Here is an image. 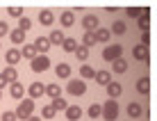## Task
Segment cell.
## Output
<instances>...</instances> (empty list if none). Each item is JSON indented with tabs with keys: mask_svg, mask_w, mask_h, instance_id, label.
I'll use <instances>...</instances> for the list:
<instances>
[{
	"mask_svg": "<svg viewBox=\"0 0 157 121\" xmlns=\"http://www.w3.org/2000/svg\"><path fill=\"white\" fill-rule=\"evenodd\" d=\"M32 62V71L34 73H43L48 67H50V59H48V55H36L34 59H30Z\"/></svg>",
	"mask_w": 157,
	"mask_h": 121,
	"instance_id": "3",
	"label": "cell"
},
{
	"mask_svg": "<svg viewBox=\"0 0 157 121\" xmlns=\"http://www.w3.org/2000/svg\"><path fill=\"white\" fill-rule=\"evenodd\" d=\"M34 59L36 57V50H34V46L32 43H23V48H21V59Z\"/></svg>",
	"mask_w": 157,
	"mask_h": 121,
	"instance_id": "16",
	"label": "cell"
},
{
	"mask_svg": "<svg viewBox=\"0 0 157 121\" xmlns=\"http://www.w3.org/2000/svg\"><path fill=\"white\" fill-rule=\"evenodd\" d=\"M30 27H32V18H30V16H21V18H18V30H23L25 34H28Z\"/></svg>",
	"mask_w": 157,
	"mask_h": 121,
	"instance_id": "29",
	"label": "cell"
},
{
	"mask_svg": "<svg viewBox=\"0 0 157 121\" xmlns=\"http://www.w3.org/2000/svg\"><path fill=\"white\" fill-rule=\"evenodd\" d=\"M137 91L139 94H150V78H139L137 80Z\"/></svg>",
	"mask_w": 157,
	"mask_h": 121,
	"instance_id": "24",
	"label": "cell"
},
{
	"mask_svg": "<svg viewBox=\"0 0 157 121\" xmlns=\"http://www.w3.org/2000/svg\"><path fill=\"white\" fill-rule=\"evenodd\" d=\"M139 27H141L144 32H148V27H150V9H144V14L139 16Z\"/></svg>",
	"mask_w": 157,
	"mask_h": 121,
	"instance_id": "23",
	"label": "cell"
},
{
	"mask_svg": "<svg viewBox=\"0 0 157 121\" xmlns=\"http://www.w3.org/2000/svg\"><path fill=\"white\" fill-rule=\"evenodd\" d=\"M102 117H105V121H116L118 119V103L109 98V101L102 105Z\"/></svg>",
	"mask_w": 157,
	"mask_h": 121,
	"instance_id": "2",
	"label": "cell"
},
{
	"mask_svg": "<svg viewBox=\"0 0 157 121\" xmlns=\"http://www.w3.org/2000/svg\"><path fill=\"white\" fill-rule=\"evenodd\" d=\"M5 85H7V82H5V78H2V73H0V89H2Z\"/></svg>",
	"mask_w": 157,
	"mask_h": 121,
	"instance_id": "43",
	"label": "cell"
},
{
	"mask_svg": "<svg viewBox=\"0 0 157 121\" xmlns=\"http://www.w3.org/2000/svg\"><path fill=\"white\" fill-rule=\"evenodd\" d=\"M25 121H41V117H34V114H30V117L25 119Z\"/></svg>",
	"mask_w": 157,
	"mask_h": 121,
	"instance_id": "42",
	"label": "cell"
},
{
	"mask_svg": "<svg viewBox=\"0 0 157 121\" xmlns=\"http://www.w3.org/2000/svg\"><path fill=\"white\" fill-rule=\"evenodd\" d=\"M41 117H43V119H52V117H55L52 105H43V107H41Z\"/></svg>",
	"mask_w": 157,
	"mask_h": 121,
	"instance_id": "37",
	"label": "cell"
},
{
	"mask_svg": "<svg viewBox=\"0 0 157 121\" xmlns=\"http://www.w3.org/2000/svg\"><path fill=\"white\" fill-rule=\"evenodd\" d=\"M43 94H48L50 98H57V96H62V87H59V85H48Z\"/></svg>",
	"mask_w": 157,
	"mask_h": 121,
	"instance_id": "28",
	"label": "cell"
},
{
	"mask_svg": "<svg viewBox=\"0 0 157 121\" xmlns=\"http://www.w3.org/2000/svg\"><path fill=\"white\" fill-rule=\"evenodd\" d=\"M80 75H82V80H89L96 75V69L94 67H80Z\"/></svg>",
	"mask_w": 157,
	"mask_h": 121,
	"instance_id": "34",
	"label": "cell"
},
{
	"mask_svg": "<svg viewBox=\"0 0 157 121\" xmlns=\"http://www.w3.org/2000/svg\"><path fill=\"white\" fill-rule=\"evenodd\" d=\"M55 73H57L59 80H66V78H71V67H68L66 62H59L55 67Z\"/></svg>",
	"mask_w": 157,
	"mask_h": 121,
	"instance_id": "12",
	"label": "cell"
},
{
	"mask_svg": "<svg viewBox=\"0 0 157 121\" xmlns=\"http://www.w3.org/2000/svg\"><path fill=\"white\" fill-rule=\"evenodd\" d=\"M9 94H12V98H18V101H21L23 94H25V87L21 85V82H14V85L9 87Z\"/></svg>",
	"mask_w": 157,
	"mask_h": 121,
	"instance_id": "22",
	"label": "cell"
},
{
	"mask_svg": "<svg viewBox=\"0 0 157 121\" xmlns=\"http://www.w3.org/2000/svg\"><path fill=\"white\" fill-rule=\"evenodd\" d=\"M82 46H84V48L96 46V37H94V32H84V37H82Z\"/></svg>",
	"mask_w": 157,
	"mask_h": 121,
	"instance_id": "32",
	"label": "cell"
},
{
	"mask_svg": "<svg viewBox=\"0 0 157 121\" xmlns=\"http://www.w3.org/2000/svg\"><path fill=\"white\" fill-rule=\"evenodd\" d=\"M9 39H12L14 43H25V32L23 30H14L12 34H9Z\"/></svg>",
	"mask_w": 157,
	"mask_h": 121,
	"instance_id": "33",
	"label": "cell"
},
{
	"mask_svg": "<svg viewBox=\"0 0 157 121\" xmlns=\"http://www.w3.org/2000/svg\"><path fill=\"white\" fill-rule=\"evenodd\" d=\"M5 59H7V67H16V64L21 62V50L18 48H9V50L5 53Z\"/></svg>",
	"mask_w": 157,
	"mask_h": 121,
	"instance_id": "8",
	"label": "cell"
},
{
	"mask_svg": "<svg viewBox=\"0 0 157 121\" xmlns=\"http://www.w3.org/2000/svg\"><path fill=\"white\" fill-rule=\"evenodd\" d=\"M125 14L130 16V18H139V16L144 14V9H141V7H128V9H125Z\"/></svg>",
	"mask_w": 157,
	"mask_h": 121,
	"instance_id": "36",
	"label": "cell"
},
{
	"mask_svg": "<svg viewBox=\"0 0 157 121\" xmlns=\"http://www.w3.org/2000/svg\"><path fill=\"white\" fill-rule=\"evenodd\" d=\"M64 39H66V37H64V32H62V30H52V32H50V37H48L50 46H62Z\"/></svg>",
	"mask_w": 157,
	"mask_h": 121,
	"instance_id": "14",
	"label": "cell"
},
{
	"mask_svg": "<svg viewBox=\"0 0 157 121\" xmlns=\"http://www.w3.org/2000/svg\"><path fill=\"white\" fill-rule=\"evenodd\" d=\"M82 27H84L86 32H96V30L100 27V25H98V18H96L94 14H86L84 18H82Z\"/></svg>",
	"mask_w": 157,
	"mask_h": 121,
	"instance_id": "6",
	"label": "cell"
},
{
	"mask_svg": "<svg viewBox=\"0 0 157 121\" xmlns=\"http://www.w3.org/2000/svg\"><path fill=\"white\" fill-rule=\"evenodd\" d=\"M96 82H98V85H109L112 82V73L109 71H96Z\"/></svg>",
	"mask_w": 157,
	"mask_h": 121,
	"instance_id": "19",
	"label": "cell"
},
{
	"mask_svg": "<svg viewBox=\"0 0 157 121\" xmlns=\"http://www.w3.org/2000/svg\"><path fill=\"white\" fill-rule=\"evenodd\" d=\"M105 87H107V96H109L112 101H116V98L123 94V87L118 85V82H109V85H105Z\"/></svg>",
	"mask_w": 157,
	"mask_h": 121,
	"instance_id": "13",
	"label": "cell"
},
{
	"mask_svg": "<svg viewBox=\"0 0 157 121\" xmlns=\"http://www.w3.org/2000/svg\"><path fill=\"white\" fill-rule=\"evenodd\" d=\"M2 121H16V114L9 112V110H5V112H2Z\"/></svg>",
	"mask_w": 157,
	"mask_h": 121,
	"instance_id": "39",
	"label": "cell"
},
{
	"mask_svg": "<svg viewBox=\"0 0 157 121\" xmlns=\"http://www.w3.org/2000/svg\"><path fill=\"white\" fill-rule=\"evenodd\" d=\"M32 46H34L36 55H46L48 50H50V41H48V37H39V39L32 43Z\"/></svg>",
	"mask_w": 157,
	"mask_h": 121,
	"instance_id": "7",
	"label": "cell"
},
{
	"mask_svg": "<svg viewBox=\"0 0 157 121\" xmlns=\"http://www.w3.org/2000/svg\"><path fill=\"white\" fill-rule=\"evenodd\" d=\"M62 48H64V50H66V53H73L75 48H78V39H73V37H68V39H64Z\"/></svg>",
	"mask_w": 157,
	"mask_h": 121,
	"instance_id": "30",
	"label": "cell"
},
{
	"mask_svg": "<svg viewBox=\"0 0 157 121\" xmlns=\"http://www.w3.org/2000/svg\"><path fill=\"white\" fill-rule=\"evenodd\" d=\"M2 78H5V82H7V85H14V82H18V71H16V67H5Z\"/></svg>",
	"mask_w": 157,
	"mask_h": 121,
	"instance_id": "9",
	"label": "cell"
},
{
	"mask_svg": "<svg viewBox=\"0 0 157 121\" xmlns=\"http://www.w3.org/2000/svg\"><path fill=\"white\" fill-rule=\"evenodd\" d=\"M43 91H46V87H43L41 82H32V85L28 87V94H30L32 101H34V98H41V96H43Z\"/></svg>",
	"mask_w": 157,
	"mask_h": 121,
	"instance_id": "10",
	"label": "cell"
},
{
	"mask_svg": "<svg viewBox=\"0 0 157 121\" xmlns=\"http://www.w3.org/2000/svg\"><path fill=\"white\" fill-rule=\"evenodd\" d=\"M50 105H52V110H55V112H62V110H66V107H68V103L64 101L62 96H57V98H52Z\"/></svg>",
	"mask_w": 157,
	"mask_h": 121,
	"instance_id": "25",
	"label": "cell"
},
{
	"mask_svg": "<svg viewBox=\"0 0 157 121\" xmlns=\"http://www.w3.org/2000/svg\"><path fill=\"white\" fill-rule=\"evenodd\" d=\"M121 53H123V46L121 43H114V46H109V48L102 50V59H105V62H114V59L121 57Z\"/></svg>",
	"mask_w": 157,
	"mask_h": 121,
	"instance_id": "4",
	"label": "cell"
},
{
	"mask_svg": "<svg viewBox=\"0 0 157 121\" xmlns=\"http://www.w3.org/2000/svg\"><path fill=\"white\" fill-rule=\"evenodd\" d=\"M59 23H62L64 27H71L75 23V12H62V16H59Z\"/></svg>",
	"mask_w": 157,
	"mask_h": 121,
	"instance_id": "18",
	"label": "cell"
},
{
	"mask_svg": "<svg viewBox=\"0 0 157 121\" xmlns=\"http://www.w3.org/2000/svg\"><path fill=\"white\" fill-rule=\"evenodd\" d=\"M0 96H2V94H0Z\"/></svg>",
	"mask_w": 157,
	"mask_h": 121,
	"instance_id": "44",
	"label": "cell"
},
{
	"mask_svg": "<svg viewBox=\"0 0 157 121\" xmlns=\"http://www.w3.org/2000/svg\"><path fill=\"white\" fill-rule=\"evenodd\" d=\"M52 21H55V14H52L50 9L39 12V23H41V25H52Z\"/></svg>",
	"mask_w": 157,
	"mask_h": 121,
	"instance_id": "17",
	"label": "cell"
},
{
	"mask_svg": "<svg viewBox=\"0 0 157 121\" xmlns=\"http://www.w3.org/2000/svg\"><path fill=\"white\" fill-rule=\"evenodd\" d=\"M94 37H96V43H107L112 39V32L109 30H102V27H98V30L94 32Z\"/></svg>",
	"mask_w": 157,
	"mask_h": 121,
	"instance_id": "15",
	"label": "cell"
},
{
	"mask_svg": "<svg viewBox=\"0 0 157 121\" xmlns=\"http://www.w3.org/2000/svg\"><path fill=\"white\" fill-rule=\"evenodd\" d=\"M141 112H144V110H141V105H139V103H128V114H130V119H139V117H141Z\"/></svg>",
	"mask_w": 157,
	"mask_h": 121,
	"instance_id": "20",
	"label": "cell"
},
{
	"mask_svg": "<svg viewBox=\"0 0 157 121\" xmlns=\"http://www.w3.org/2000/svg\"><path fill=\"white\" fill-rule=\"evenodd\" d=\"M86 114H89V117L96 121V119H98L100 114H102V107L98 105V103H91V105H89V110H86Z\"/></svg>",
	"mask_w": 157,
	"mask_h": 121,
	"instance_id": "26",
	"label": "cell"
},
{
	"mask_svg": "<svg viewBox=\"0 0 157 121\" xmlns=\"http://www.w3.org/2000/svg\"><path fill=\"white\" fill-rule=\"evenodd\" d=\"M7 12H9V16H14V18H21V16H23V7H16V5H12Z\"/></svg>",
	"mask_w": 157,
	"mask_h": 121,
	"instance_id": "38",
	"label": "cell"
},
{
	"mask_svg": "<svg viewBox=\"0 0 157 121\" xmlns=\"http://www.w3.org/2000/svg\"><path fill=\"white\" fill-rule=\"evenodd\" d=\"M84 91H86V82L84 80H71V82H68V94L82 96Z\"/></svg>",
	"mask_w": 157,
	"mask_h": 121,
	"instance_id": "5",
	"label": "cell"
},
{
	"mask_svg": "<svg viewBox=\"0 0 157 121\" xmlns=\"http://www.w3.org/2000/svg\"><path fill=\"white\" fill-rule=\"evenodd\" d=\"M125 23H123V21H114V25H112V30L109 32H114V34H125Z\"/></svg>",
	"mask_w": 157,
	"mask_h": 121,
	"instance_id": "35",
	"label": "cell"
},
{
	"mask_svg": "<svg viewBox=\"0 0 157 121\" xmlns=\"http://www.w3.org/2000/svg\"><path fill=\"white\" fill-rule=\"evenodd\" d=\"M148 43H150V32H144V34H141V46L148 48Z\"/></svg>",
	"mask_w": 157,
	"mask_h": 121,
	"instance_id": "41",
	"label": "cell"
},
{
	"mask_svg": "<svg viewBox=\"0 0 157 121\" xmlns=\"http://www.w3.org/2000/svg\"><path fill=\"white\" fill-rule=\"evenodd\" d=\"M73 53H75V57H78L80 62H86V57H89V48H84V46H78Z\"/></svg>",
	"mask_w": 157,
	"mask_h": 121,
	"instance_id": "31",
	"label": "cell"
},
{
	"mask_svg": "<svg viewBox=\"0 0 157 121\" xmlns=\"http://www.w3.org/2000/svg\"><path fill=\"white\" fill-rule=\"evenodd\" d=\"M7 32H9V25L5 23V21H0V39H2V37L7 34Z\"/></svg>",
	"mask_w": 157,
	"mask_h": 121,
	"instance_id": "40",
	"label": "cell"
},
{
	"mask_svg": "<svg viewBox=\"0 0 157 121\" xmlns=\"http://www.w3.org/2000/svg\"><path fill=\"white\" fill-rule=\"evenodd\" d=\"M32 112H34V101H32V98H21L18 107L14 110L16 119H28Z\"/></svg>",
	"mask_w": 157,
	"mask_h": 121,
	"instance_id": "1",
	"label": "cell"
},
{
	"mask_svg": "<svg viewBox=\"0 0 157 121\" xmlns=\"http://www.w3.org/2000/svg\"><path fill=\"white\" fill-rule=\"evenodd\" d=\"M64 112H66L68 121H80V117H82V107H80V105H68Z\"/></svg>",
	"mask_w": 157,
	"mask_h": 121,
	"instance_id": "11",
	"label": "cell"
},
{
	"mask_svg": "<svg viewBox=\"0 0 157 121\" xmlns=\"http://www.w3.org/2000/svg\"><path fill=\"white\" fill-rule=\"evenodd\" d=\"M134 59H139V62H146V59H148L150 57V55H148V48H146V46H141V43H139V46L137 48H134Z\"/></svg>",
	"mask_w": 157,
	"mask_h": 121,
	"instance_id": "21",
	"label": "cell"
},
{
	"mask_svg": "<svg viewBox=\"0 0 157 121\" xmlns=\"http://www.w3.org/2000/svg\"><path fill=\"white\" fill-rule=\"evenodd\" d=\"M112 64H114V73H125V71H128V62H125V59H123V57L114 59V62H112Z\"/></svg>",
	"mask_w": 157,
	"mask_h": 121,
	"instance_id": "27",
	"label": "cell"
}]
</instances>
